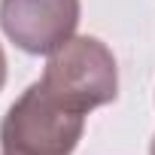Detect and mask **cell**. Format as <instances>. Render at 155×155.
Here are the masks:
<instances>
[{"label": "cell", "instance_id": "6da1fadb", "mask_svg": "<svg viewBox=\"0 0 155 155\" xmlns=\"http://www.w3.org/2000/svg\"><path fill=\"white\" fill-rule=\"evenodd\" d=\"M85 131V113L61 104L43 82H34L0 122L3 155H73Z\"/></svg>", "mask_w": 155, "mask_h": 155}, {"label": "cell", "instance_id": "7a4b0ae2", "mask_svg": "<svg viewBox=\"0 0 155 155\" xmlns=\"http://www.w3.org/2000/svg\"><path fill=\"white\" fill-rule=\"evenodd\" d=\"M61 104L79 113L107 107L119 94V67L113 52L97 37H70L58 46L40 79Z\"/></svg>", "mask_w": 155, "mask_h": 155}, {"label": "cell", "instance_id": "3957f363", "mask_svg": "<svg viewBox=\"0 0 155 155\" xmlns=\"http://www.w3.org/2000/svg\"><path fill=\"white\" fill-rule=\"evenodd\" d=\"M79 0H0V28L28 55H52L79 25Z\"/></svg>", "mask_w": 155, "mask_h": 155}, {"label": "cell", "instance_id": "277c9868", "mask_svg": "<svg viewBox=\"0 0 155 155\" xmlns=\"http://www.w3.org/2000/svg\"><path fill=\"white\" fill-rule=\"evenodd\" d=\"M3 85H6V55L0 49V91H3Z\"/></svg>", "mask_w": 155, "mask_h": 155}, {"label": "cell", "instance_id": "5b68a950", "mask_svg": "<svg viewBox=\"0 0 155 155\" xmlns=\"http://www.w3.org/2000/svg\"><path fill=\"white\" fill-rule=\"evenodd\" d=\"M149 155H155V137H152V146H149Z\"/></svg>", "mask_w": 155, "mask_h": 155}]
</instances>
